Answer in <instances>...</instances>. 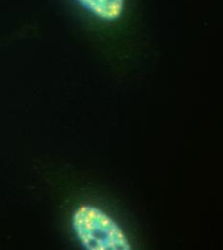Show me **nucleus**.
I'll list each match as a JSON object with an SVG mask.
<instances>
[{
    "mask_svg": "<svg viewBox=\"0 0 223 250\" xmlns=\"http://www.w3.org/2000/svg\"><path fill=\"white\" fill-rule=\"evenodd\" d=\"M71 224L77 240L85 250H132L122 226L94 205L83 204L77 207L72 214Z\"/></svg>",
    "mask_w": 223,
    "mask_h": 250,
    "instance_id": "f257e3e1",
    "label": "nucleus"
},
{
    "mask_svg": "<svg viewBox=\"0 0 223 250\" xmlns=\"http://www.w3.org/2000/svg\"><path fill=\"white\" fill-rule=\"evenodd\" d=\"M87 13L103 21L120 20L125 10L126 0H75Z\"/></svg>",
    "mask_w": 223,
    "mask_h": 250,
    "instance_id": "f03ea898",
    "label": "nucleus"
}]
</instances>
